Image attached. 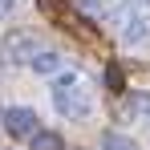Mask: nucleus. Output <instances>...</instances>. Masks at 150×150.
Returning a JSON list of instances; mask_svg holds the SVG:
<instances>
[{"instance_id":"nucleus-1","label":"nucleus","mask_w":150,"mask_h":150,"mask_svg":"<svg viewBox=\"0 0 150 150\" xmlns=\"http://www.w3.org/2000/svg\"><path fill=\"white\" fill-rule=\"evenodd\" d=\"M53 105H57V114H65V118H73V122H85V118L93 114V98H89V89L81 85V77H77L73 69L53 81Z\"/></svg>"},{"instance_id":"nucleus-2","label":"nucleus","mask_w":150,"mask_h":150,"mask_svg":"<svg viewBox=\"0 0 150 150\" xmlns=\"http://www.w3.org/2000/svg\"><path fill=\"white\" fill-rule=\"evenodd\" d=\"M33 53H41V45H37L33 33H8L4 45H0V61L4 65H28Z\"/></svg>"},{"instance_id":"nucleus-3","label":"nucleus","mask_w":150,"mask_h":150,"mask_svg":"<svg viewBox=\"0 0 150 150\" xmlns=\"http://www.w3.org/2000/svg\"><path fill=\"white\" fill-rule=\"evenodd\" d=\"M4 130H8L12 138H28V134L37 130V114H33L28 105H12V110H4Z\"/></svg>"},{"instance_id":"nucleus-4","label":"nucleus","mask_w":150,"mask_h":150,"mask_svg":"<svg viewBox=\"0 0 150 150\" xmlns=\"http://www.w3.org/2000/svg\"><path fill=\"white\" fill-rule=\"evenodd\" d=\"M122 45L126 49H146L150 45V21L142 12H130V21L122 25Z\"/></svg>"},{"instance_id":"nucleus-5","label":"nucleus","mask_w":150,"mask_h":150,"mask_svg":"<svg viewBox=\"0 0 150 150\" xmlns=\"http://www.w3.org/2000/svg\"><path fill=\"white\" fill-rule=\"evenodd\" d=\"M61 65H65V57H61L57 49H41V53H33V61H28V69H33V73H41V77L57 73Z\"/></svg>"},{"instance_id":"nucleus-6","label":"nucleus","mask_w":150,"mask_h":150,"mask_svg":"<svg viewBox=\"0 0 150 150\" xmlns=\"http://www.w3.org/2000/svg\"><path fill=\"white\" fill-rule=\"evenodd\" d=\"M28 150H65V138L57 130H33L28 134Z\"/></svg>"},{"instance_id":"nucleus-7","label":"nucleus","mask_w":150,"mask_h":150,"mask_svg":"<svg viewBox=\"0 0 150 150\" xmlns=\"http://www.w3.org/2000/svg\"><path fill=\"white\" fill-rule=\"evenodd\" d=\"M101 146L105 150H138V142L126 138V134H118V130H105V134H101Z\"/></svg>"},{"instance_id":"nucleus-8","label":"nucleus","mask_w":150,"mask_h":150,"mask_svg":"<svg viewBox=\"0 0 150 150\" xmlns=\"http://www.w3.org/2000/svg\"><path fill=\"white\" fill-rule=\"evenodd\" d=\"M81 8H85L89 16H101V12H105V0H81Z\"/></svg>"},{"instance_id":"nucleus-9","label":"nucleus","mask_w":150,"mask_h":150,"mask_svg":"<svg viewBox=\"0 0 150 150\" xmlns=\"http://www.w3.org/2000/svg\"><path fill=\"white\" fill-rule=\"evenodd\" d=\"M105 81H110V89H122V69H118V65H110V73H105Z\"/></svg>"},{"instance_id":"nucleus-10","label":"nucleus","mask_w":150,"mask_h":150,"mask_svg":"<svg viewBox=\"0 0 150 150\" xmlns=\"http://www.w3.org/2000/svg\"><path fill=\"white\" fill-rule=\"evenodd\" d=\"M21 4H25V0H0V12H16Z\"/></svg>"},{"instance_id":"nucleus-11","label":"nucleus","mask_w":150,"mask_h":150,"mask_svg":"<svg viewBox=\"0 0 150 150\" xmlns=\"http://www.w3.org/2000/svg\"><path fill=\"white\" fill-rule=\"evenodd\" d=\"M134 8H150V0H134Z\"/></svg>"}]
</instances>
